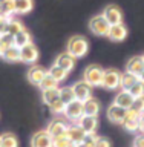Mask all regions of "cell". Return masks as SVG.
I'll return each mask as SVG.
<instances>
[{
	"mask_svg": "<svg viewBox=\"0 0 144 147\" xmlns=\"http://www.w3.org/2000/svg\"><path fill=\"white\" fill-rule=\"evenodd\" d=\"M66 52L71 54L74 58H81L87 54V49H89V43H87L86 38H83L80 35H75L72 37L71 40L68 41V46H66Z\"/></svg>",
	"mask_w": 144,
	"mask_h": 147,
	"instance_id": "obj_1",
	"label": "cell"
},
{
	"mask_svg": "<svg viewBox=\"0 0 144 147\" xmlns=\"http://www.w3.org/2000/svg\"><path fill=\"white\" fill-rule=\"evenodd\" d=\"M103 74H104V69H101L100 66H97V64H89V66L85 69L83 80H85L86 83H89L92 87L94 86H101Z\"/></svg>",
	"mask_w": 144,
	"mask_h": 147,
	"instance_id": "obj_2",
	"label": "cell"
},
{
	"mask_svg": "<svg viewBox=\"0 0 144 147\" xmlns=\"http://www.w3.org/2000/svg\"><path fill=\"white\" fill-rule=\"evenodd\" d=\"M109 28H110V25L103 17V14L92 17L91 22H89V29H91L92 34H95V35H107Z\"/></svg>",
	"mask_w": 144,
	"mask_h": 147,
	"instance_id": "obj_3",
	"label": "cell"
},
{
	"mask_svg": "<svg viewBox=\"0 0 144 147\" xmlns=\"http://www.w3.org/2000/svg\"><path fill=\"white\" fill-rule=\"evenodd\" d=\"M83 115H85V112H83V103L78 100H74L72 103L66 104V107H64V117L75 124L80 121V118Z\"/></svg>",
	"mask_w": 144,
	"mask_h": 147,
	"instance_id": "obj_4",
	"label": "cell"
},
{
	"mask_svg": "<svg viewBox=\"0 0 144 147\" xmlns=\"http://www.w3.org/2000/svg\"><path fill=\"white\" fill-rule=\"evenodd\" d=\"M120 81H121V74H120L117 69H106L104 74H103L101 86L112 90V89L120 87Z\"/></svg>",
	"mask_w": 144,
	"mask_h": 147,
	"instance_id": "obj_5",
	"label": "cell"
},
{
	"mask_svg": "<svg viewBox=\"0 0 144 147\" xmlns=\"http://www.w3.org/2000/svg\"><path fill=\"white\" fill-rule=\"evenodd\" d=\"M72 89H74L75 100L81 101V103H85V101H87L89 98H92V86L89 83H86L85 80L77 81L75 84L72 86Z\"/></svg>",
	"mask_w": 144,
	"mask_h": 147,
	"instance_id": "obj_6",
	"label": "cell"
},
{
	"mask_svg": "<svg viewBox=\"0 0 144 147\" xmlns=\"http://www.w3.org/2000/svg\"><path fill=\"white\" fill-rule=\"evenodd\" d=\"M31 147H54V138L48 130H40L31 138Z\"/></svg>",
	"mask_w": 144,
	"mask_h": 147,
	"instance_id": "obj_7",
	"label": "cell"
},
{
	"mask_svg": "<svg viewBox=\"0 0 144 147\" xmlns=\"http://www.w3.org/2000/svg\"><path fill=\"white\" fill-rule=\"evenodd\" d=\"M103 17L107 20L109 25H118L123 20V12L117 5H107L103 11Z\"/></svg>",
	"mask_w": 144,
	"mask_h": 147,
	"instance_id": "obj_8",
	"label": "cell"
},
{
	"mask_svg": "<svg viewBox=\"0 0 144 147\" xmlns=\"http://www.w3.org/2000/svg\"><path fill=\"white\" fill-rule=\"evenodd\" d=\"M37 58H39V49L35 48L34 43H29V45L20 48V61L34 64L37 61Z\"/></svg>",
	"mask_w": 144,
	"mask_h": 147,
	"instance_id": "obj_9",
	"label": "cell"
},
{
	"mask_svg": "<svg viewBox=\"0 0 144 147\" xmlns=\"http://www.w3.org/2000/svg\"><path fill=\"white\" fill-rule=\"evenodd\" d=\"M140 117L141 115H138L137 112H133V110H127L126 113V118L123 119V127L126 129L127 132H137L140 130Z\"/></svg>",
	"mask_w": 144,
	"mask_h": 147,
	"instance_id": "obj_10",
	"label": "cell"
},
{
	"mask_svg": "<svg viewBox=\"0 0 144 147\" xmlns=\"http://www.w3.org/2000/svg\"><path fill=\"white\" fill-rule=\"evenodd\" d=\"M46 74H48V71H46L43 66L34 64V66L28 71V81H29L31 84H34V86H39L41 83V80L46 77Z\"/></svg>",
	"mask_w": 144,
	"mask_h": 147,
	"instance_id": "obj_11",
	"label": "cell"
},
{
	"mask_svg": "<svg viewBox=\"0 0 144 147\" xmlns=\"http://www.w3.org/2000/svg\"><path fill=\"white\" fill-rule=\"evenodd\" d=\"M85 135L86 133L83 132V129L78 126V124H71V126H68V130H66V136L68 140L74 142V144H78V142H83L85 141Z\"/></svg>",
	"mask_w": 144,
	"mask_h": 147,
	"instance_id": "obj_12",
	"label": "cell"
},
{
	"mask_svg": "<svg viewBox=\"0 0 144 147\" xmlns=\"http://www.w3.org/2000/svg\"><path fill=\"white\" fill-rule=\"evenodd\" d=\"M107 37L114 41H123L127 37V28L123 25V23H118V25H110Z\"/></svg>",
	"mask_w": 144,
	"mask_h": 147,
	"instance_id": "obj_13",
	"label": "cell"
},
{
	"mask_svg": "<svg viewBox=\"0 0 144 147\" xmlns=\"http://www.w3.org/2000/svg\"><path fill=\"white\" fill-rule=\"evenodd\" d=\"M133 100H135V98L130 95V92L121 89V92H118V95L115 96L114 103L117 104V106H120V107L129 110V109L132 107V104H133Z\"/></svg>",
	"mask_w": 144,
	"mask_h": 147,
	"instance_id": "obj_14",
	"label": "cell"
},
{
	"mask_svg": "<svg viewBox=\"0 0 144 147\" xmlns=\"http://www.w3.org/2000/svg\"><path fill=\"white\" fill-rule=\"evenodd\" d=\"M126 113H127L126 109L120 107V106H117L115 103H112L107 109V118L112 123H123V119L126 118Z\"/></svg>",
	"mask_w": 144,
	"mask_h": 147,
	"instance_id": "obj_15",
	"label": "cell"
},
{
	"mask_svg": "<svg viewBox=\"0 0 144 147\" xmlns=\"http://www.w3.org/2000/svg\"><path fill=\"white\" fill-rule=\"evenodd\" d=\"M77 124L83 129L85 133H94L97 130V127H98V119H97V117H87V115H83Z\"/></svg>",
	"mask_w": 144,
	"mask_h": 147,
	"instance_id": "obj_16",
	"label": "cell"
},
{
	"mask_svg": "<svg viewBox=\"0 0 144 147\" xmlns=\"http://www.w3.org/2000/svg\"><path fill=\"white\" fill-rule=\"evenodd\" d=\"M46 130L49 132V135L52 138H57V136H62V135H66V130H68V124L62 121V119H54L52 123L48 126Z\"/></svg>",
	"mask_w": 144,
	"mask_h": 147,
	"instance_id": "obj_17",
	"label": "cell"
},
{
	"mask_svg": "<svg viewBox=\"0 0 144 147\" xmlns=\"http://www.w3.org/2000/svg\"><path fill=\"white\" fill-rule=\"evenodd\" d=\"M54 64H57L58 67L64 69L66 72H71L72 69H74V66H75V58H74L71 54L64 52V54H60V55H58Z\"/></svg>",
	"mask_w": 144,
	"mask_h": 147,
	"instance_id": "obj_18",
	"label": "cell"
},
{
	"mask_svg": "<svg viewBox=\"0 0 144 147\" xmlns=\"http://www.w3.org/2000/svg\"><path fill=\"white\" fill-rule=\"evenodd\" d=\"M143 71H144L143 57H132L126 64V72L133 74V75H137V77H140Z\"/></svg>",
	"mask_w": 144,
	"mask_h": 147,
	"instance_id": "obj_19",
	"label": "cell"
},
{
	"mask_svg": "<svg viewBox=\"0 0 144 147\" xmlns=\"http://www.w3.org/2000/svg\"><path fill=\"white\" fill-rule=\"evenodd\" d=\"M83 112L87 117H98L100 112V103L95 98H89L87 101L83 103Z\"/></svg>",
	"mask_w": 144,
	"mask_h": 147,
	"instance_id": "obj_20",
	"label": "cell"
},
{
	"mask_svg": "<svg viewBox=\"0 0 144 147\" xmlns=\"http://www.w3.org/2000/svg\"><path fill=\"white\" fill-rule=\"evenodd\" d=\"M137 81H140V77H137V75H133V74H121V81H120V87L124 90H129L130 87L135 84Z\"/></svg>",
	"mask_w": 144,
	"mask_h": 147,
	"instance_id": "obj_21",
	"label": "cell"
},
{
	"mask_svg": "<svg viewBox=\"0 0 144 147\" xmlns=\"http://www.w3.org/2000/svg\"><path fill=\"white\" fill-rule=\"evenodd\" d=\"M32 6H34L32 0H14L16 14H28V12H31Z\"/></svg>",
	"mask_w": 144,
	"mask_h": 147,
	"instance_id": "obj_22",
	"label": "cell"
},
{
	"mask_svg": "<svg viewBox=\"0 0 144 147\" xmlns=\"http://www.w3.org/2000/svg\"><path fill=\"white\" fill-rule=\"evenodd\" d=\"M32 43L31 41V34L28 32L26 29L20 31L18 34L14 35V46H17V48H23V46Z\"/></svg>",
	"mask_w": 144,
	"mask_h": 147,
	"instance_id": "obj_23",
	"label": "cell"
},
{
	"mask_svg": "<svg viewBox=\"0 0 144 147\" xmlns=\"http://www.w3.org/2000/svg\"><path fill=\"white\" fill-rule=\"evenodd\" d=\"M14 46V35L8 34V32H2L0 34V57L5 54L8 48Z\"/></svg>",
	"mask_w": 144,
	"mask_h": 147,
	"instance_id": "obj_24",
	"label": "cell"
},
{
	"mask_svg": "<svg viewBox=\"0 0 144 147\" xmlns=\"http://www.w3.org/2000/svg\"><path fill=\"white\" fill-rule=\"evenodd\" d=\"M58 98H60V89H49V90L41 92V100H43V103L48 104V106H51Z\"/></svg>",
	"mask_w": 144,
	"mask_h": 147,
	"instance_id": "obj_25",
	"label": "cell"
},
{
	"mask_svg": "<svg viewBox=\"0 0 144 147\" xmlns=\"http://www.w3.org/2000/svg\"><path fill=\"white\" fill-rule=\"evenodd\" d=\"M48 74L54 78V80H57L58 83H60V81H64V80L68 78V75H69V72H66V71H64V69H62V67H58L57 64L51 66L49 71H48Z\"/></svg>",
	"mask_w": 144,
	"mask_h": 147,
	"instance_id": "obj_26",
	"label": "cell"
},
{
	"mask_svg": "<svg viewBox=\"0 0 144 147\" xmlns=\"http://www.w3.org/2000/svg\"><path fill=\"white\" fill-rule=\"evenodd\" d=\"M60 83L57 81V80H54L52 77L49 75V74H46V77L41 80V83L39 84V87L41 89V92L43 90H49V89H60Z\"/></svg>",
	"mask_w": 144,
	"mask_h": 147,
	"instance_id": "obj_27",
	"label": "cell"
},
{
	"mask_svg": "<svg viewBox=\"0 0 144 147\" xmlns=\"http://www.w3.org/2000/svg\"><path fill=\"white\" fill-rule=\"evenodd\" d=\"M2 57L6 60V61H20V48H17V46H11V48H8L5 51V54Z\"/></svg>",
	"mask_w": 144,
	"mask_h": 147,
	"instance_id": "obj_28",
	"label": "cell"
},
{
	"mask_svg": "<svg viewBox=\"0 0 144 147\" xmlns=\"http://www.w3.org/2000/svg\"><path fill=\"white\" fill-rule=\"evenodd\" d=\"M60 100L63 101L64 104H69L75 100V95H74V89L71 86H64L60 89Z\"/></svg>",
	"mask_w": 144,
	"mask_h": 147,
	"instance_id": "obj_29",
	"label": "cell"
},
{
	"mask_svg": "<svg viewBox=\"0 0 144 147\" xmlns=\"http://www.w3.org/2000/svg\"><path fill=\"white\" fill-rule=\"evenodd\" d=\"M0 142H2V147H18V140L12 133H3V135H0Z\"/></svg>",
	"mask_w": 144,
	"mask_h": 147,
	"instance_id": "obj_30",
	"label": "cell"
},
{
	"mask_svg": "<svg viewBox=\"0 0 144 147\" xmlns=\"http://www.w3.org/2000/svg\"><path fill=\"white\" fill-rule=\"evenodd\" d=\"M25 28H23V25L18 20H14V18H11V20L8 22V25H6V29H5V32H8V34H11V35H16L18 34L20 31H23Z\"/></svg>",
	"mask_w": 144,
	"mask_h": 147,
	"instance_id": "obj_31",
	"label": "cell"
},
{
	"mask_svg": "<svg viewBox=\"0 0 144 147\" xmlns=\"http://www.w3.org/2000/svg\"><path fill=\"white\" fill-rule=\"evenodd\" d=\"M0 12L6 17H11L16 9H14V0H2L0 2Z\"/></svg>",
	"mask_w": 144,
	"mask_h": 147,
	"instance_id": "obj_32",
	"label": "cell"
},
{
	"mask_svg": "<svg viewBox=\"0 0 144 147\" xmlns=\"http://www.w3.org/2000/svg\"><path fill=\"white\" fill-rule=\"evenodd\" d=\"M129 92H130V95L133 96V98H140V96H144V83H143V81H137L135 84H133L130 89H129Z\"/></svg>",
	"mask_w": 144,
	"mask_h": 147,
	"instance_id": "obj_33",
	"label": "cell"
},
{
	"mask_svg": "<svg viewBox=\"0 0 144 147\" xmlns=\"http://www.w3.org/2000/svg\"><path fill=\"white\" fill-rule=\"evenodd\" d=\"M129 110H133V112H137L138 115H143L144 113V96H140V98L133 100V104Z\"/></svg>",
	"mask_w": 144,
	"mask_h": 147,
	"instance_id": "obj_34",
	"label": "cell"
},
{
	"mask_svg": "<svg viewBox=\"0 0 144 147\" xmlns=\"http://www.w3.org/2000/svg\"><path fill=\"white\" fill-rule=\"evenodd\" d=\"M49 107H51V110H52L54 113H64V107H66V104H64L63 101L58 98L57 101H54Z\"/></svg>",
	"mask_w": 144,
	"mask_h": 147,
	"instance_id": "obj_35",
	"label": "cell"
},
{
	"mask_svg": "<svg viewBox=\"0 0 144 147\" xmlns=\"http://www.w3.org/2000/svg\"><path fill=\"white\" fill-rule=\"evenodd\" d=\"M69 142H71V141L68 140L66 135H62V136L54 138V147H66ZM72 144H74V142H72Z\"/></svg>",
	"mask_w": 144,
	"mask_h": 147,
	"instance_id": "obj_36",
	"label": "cell"
},
{
	"mask_svg": "<svg viewBox=\"0 0 144 147\" xmlns=\"http://www.w3.org/2000/svg\"><path fill=\"white\" fill-rule=\"evenodd\" d=\"M94 147H110V142L107 138H103V136H98L97 138V141H95V144Z\"/></svg>",
	"mask_w": 144,
	"mask_h": 147,
	"instance_id": "obj_37",
	"label": "cell"
},
{
	"mask_svg": "<svg viewBox=\"0 0 144 147\" xmlns=\"http://www.w3.org/2000/svg\"><path fill=\"white\" fill-rule=\"evenodd\" d=\"M97 138H98V136H97V133L94 132V133H86V135H85V142H87V144H92V146H94L95 144V141H97Z\"/></svg>",
	"mask_w": 144,
	"mask_h": 147,
	"instance_id": "obj_38",
	"label": "cell"
},
{
	"mask_svg": "<svg viewBox=\"0 0 144 147\" xmlns=\"http://www.w3.org/2000/svg\"><path fill=\"white\" fill-rule=\"evenodd\" d=\"M133 147H144V133L135 136V140H133Z\"/></svg>",
	"mask_w": 144,
	"mask_h": 147,
	"instance_id": "obj_39",
	"label": "cell"
},
{
	"mask_svg": "<svg viewBox=\"0 0 144 147\" xmlns=\"http://www.w3.org/2000/svg\"><path fill=\"white\" fill-rule=\"evenodd\" d=\"M140 132L144 133V113L140 117Z\"/></svg>",
	"mask_w": 144,
	"mask_h": 147,
	"instance_id": "obj_40",
	"label": "cell"
},
{
	"mask_svg": "<svg viewBox=\"0 0 144 147\" xmlns=\"http://www.w3.org/2000/svg\"><path fill=\"white\" fill-rule=\"evenodd\" d=\"M75 147H94V146H92V144H87V142L83 141V142H78V144H75Z\"/></svg>",
	"mask_w": 144,
	"mask_h": 147,
	"instance_id": "obj_41",
	"label": "cell"
},
{
	"mask_svg": "<svg viewBox=\"0 0 144 147\" xmlns=\"http://www.w3.org/2000/svg\"><path fill=\"white\" fill-rule=\"evenodd\" d=\"M140 81H143V83H144V71L141 72V75H140Z\"/></svg>",
	"mask_w": 144,
	"mask_h": 147,
	"instance_id": "obj_42",
	"label": "cell"
},
{
	"mask_svg": "<svg viewBox=\"0 0 144 147\" xmlns=\"http://www.w3.org/2000/svg\"><path fill=\"white\" fill-rule=\"evenodd\" d=\"M66 147H75V144H72V142H69V144H68Z\"/></svg>",
	"mask_w": 144,
	"mask_h": 147,
	"instance_id": "obj_43",
	"label": "cell"
},
{
	"mask_svg": "<svg viewBox=\"0 0 144 147\" xmlns=\"http://www.w3.org/2000/svg\"><path fill=\"white\" fill-rule=\"evenodd\" d=\"M141 57H143V61H144V55H141Z\"/></svg>",
	"mask_w": 144,
	"mask_h": 147,
	"instance_id": "obj_44",
	"label": "cell"
},
{
	"mask_svg": "<svg viewBox=\"0 0 144 147\" xmlns=\"http://www.w3.org/2000/svg\"><path fill=\"white\" fill-rule=\"evenodd\" d=\"M0 147H2V142H0Z\"/></svg>",
	"mask_w": 144,
	"mask_h": 147,
	"instance_id": "obj_45",
	"label": "cell"
},
{
	"mask_svg": "<svg viewBox=\"0 0 144 147\" xmlns=\"http://www.w3.org/2000/svg\"><path fill=\"white\" fill-rule=\"evenodd\" d=\"M0 2H2V0H0Z\"/></svg>",
	"mask_w": 144,
	"mask_h": 147,
	"instance_id": "obj_46",
	"label": "cell"
},
{
	"mask_svg": "<svg viewBox=\"0 0 144 147\" xmlns=\"http://www.w3.org/2000/svg\"><path fill=\"white\" fill-rule=\"evenodd\" d=\"M0 34H2V32H0Z\"/></svg>",
	"mask_w": 144,
	"mask_h": 147,
	"instance_id": "obj_47",
	"label": "cell"
}]
</instances>
